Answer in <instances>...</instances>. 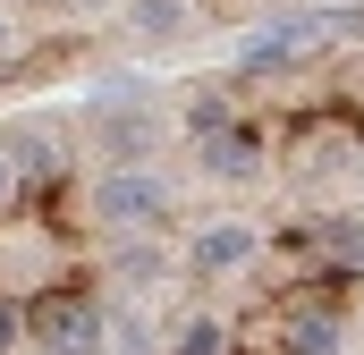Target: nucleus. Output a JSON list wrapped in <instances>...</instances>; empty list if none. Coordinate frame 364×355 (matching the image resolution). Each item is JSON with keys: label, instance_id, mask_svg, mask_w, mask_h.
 I'll use <instances>...</instances> for the list:
<instances>
[{"label": "nucleus", "instance_id": "nucleus-1", "mask_svg": "<svg viewBox=\"0 0 364 355\" xmlns=\"http://www.w3.org/2000/svg\"><path fill=\"white\" fill-rule=\"evenodd\" d=\"M93 220H102L110 237H144V229H161V220H170V178L144 170V161L102 170V178H93Z\"/></svg>", "mask_w": 364, "mask_h": 355}, {"label": "nucleus", "instance_id": "nucleus-2", "mask_svg": "<svg viewBox=\"0 0 364 355\" xmlns=\"http://www.w3.org/2000/svg\"><path fill=\"white\" fill-rule=\"evenodd\" d=\"M26 330H34L43 355H110V313L93 296H43Z\"/></svg>", "mask_w": 364, "mask_h": 355}, {"label": "nucleus", "instance_id": "nucleus-3", "mask_svg": "<svg viewBox=\"0 0 364 355\" xmlns=\"http://www.w3.org/2000/svg\"><path fill=\"white\" fill-rule=\"evenodd\" d=\"M314 43H322V17L314 9H279V17H263V26L237 34V68L246 77H272V68H296Z\"/></svg>", "mask_w": 364, "mask_h": 355}, {"label": "nucleus", "instance_id": "nucleus-4", "mask_svg": "<svg viewBox=\"0 0 364 355\" xmlns=\"http://www.w3.org/2000/svg\"><path fill=\"white\" fill-rule=\"evenodd\" d=\"M195 170L212 178V186H246V178L263 170V136H255L246 119H220V127L195 136Z\"/></svg>", "mask_w": 364, "mask_h": 355}, {"label": "nucleus", "instance_id": "nucleus-5", "mask_svg": "<svg viewBox=\"0 0 364 355\" xmlns=\"http://www.w3.org/2000/svg\"><path fill=\"white\" fill-rule=\"evenodd\" d=\"M255 254H263V229H255V220H212V229L195 237V271H212V279H220V271H246Z\"/></svg>", "mask_w": 364, "mask_h": 355}, {"label": "nucleus", "instance_id": "nucleus-6", "mask_svg": "<svg viewBox=\"0 0 364 355\" xmlns=\"http://www.w3.org/2000/svg\"><path fill=\"white\" fill-rule=\"evenodd\" d=\"M153 136H161V119H144V110H119V102L93 119V144H102L110 161H144V153H153Z\"/></svg>", "mask_w": 364, "mask_h": 355}, {"label": "nucleus", "instance_id": "nucleus-7", "mask_svg": "<svg viewBox=\"0 0 364 355\" xmlns=\"http://www.w3.org/2000/svg\"><path fill=\"white\" fill-rule=\"evenodd\" d=\"M348 339V322L331 313V305H305V313H288V355H339Z\"/></svg>", "mask_w": 364, "mask_h": 355}, {"label": "nucleus", "instance_id": "nucleus-8", "mask_svg": "<svg viewBox=\"0 0 364 355\" xmlns=\"http://www.w3.org/2000/svg\"><path fill=\"white\" fill-rule=\"evenodd\" d=\"M127 26L144 43H178L186 34V0H127Z\"/></svg>", "mask_w": 364, "mask_h": 355}, {"label": "nucleus", "instance_id": "nucleus-9", "mask_svg": "<svg viewBox=\"0 0 364 355\" xmlns=\"http://www.w3.org/2000/svg\"><path fill=\"white\" fill-rule=\"evenodd\" d=\"M110 271H119L127 288H153V279H161L170 263H161V246H119V263H110Z\"/></svg>", "mask_w": 364, "mask_h": 355}, {"label": "nucleus", "instance_id": "nucleus-10", "mask_svg": "<svg viewBox=\"0 0 364 355\" xmlns=\"http://www.w3.org/2000/svg\"><path fill=\"white\" fill-rule=\"evenodd\" d=\"M322 254L339 271H364V220H331V237H322Z\"/></svg>", "mask_w": 364, "mask_h": 355}, {"label": "nucleus", "instance_id": "nucleus-11", "mask_svg": "<svg viewBox=\"0 0 364 355\" xmlns=\"http://www.w3.org/2000/svg\"><path fill=\"white\" fill-rule=\"evenodd\" d=\"M220 347H229V330H220V322H186L170 355H220Z\"/></svg>", "mask_w": 364, "mask_h": 355}, {"label": "nucleus", "instance_id": "nucleus-12", "mask_svg": "<svg viewBox=\"0 0 364 355\" xmlns=\"http://www.w3.org/2000/svg\"><path fill=\"white\" fill-rule=\"evenodd\" d=\"M220 119H229V102H220V93H195V110H186V127L203 136V127H220Z\"/></svg>", "mask_w": 364, "mask_h": 355}, {"label": "nucleus", "instance_id": "nucleus-13", "mask_svg": "<svg viewBox=\"0 0 364 355\" xmlns=\"http://www.w3.org/2000/svg\"><path fill=\"white\" fill-rule=\"evenodd\" d=\"M17 339H26V313H17V305H0V355L17 347Z\"/></svg>", "mask_w": 364, "mask_h": 355}, {"label": "nucleus", "instance_id": "nucleus-14", "mask_svg": "<svg viewBox=\"0 0 364 355\" xmlns=\"http://www.w3.org/2000/svg\"><path fill=\"white\" fill-rule=\"evenodd\" d=\"M9 195H17V161L0 153V203H9Z\"/></svg>", "mask_w": 364, "mask_h": 355}, {"label": "nucleus", "instance_id": "nucleus-15", "mask_svg": "<svg viewBox=\"0 0 364 355\" xmlns=\"http://www.w3.org/2000/svg\"><path fill=\"white\" fill-rule=\"evenodd\" d=\"M0 51H9V17H0Z\"/></svg>", "mask_w": 364, "mask_h": 355}, {"label": "nucleus", "instance_id": "nucleus-16", "mask_svg": "<svg viewBox=\"0 0 364 355\" xmlns=\"http://www.w3.org/2000/svg\"><path fill=\"white\" fill-rule=\"evenodd\" d=\"M356 17H364V0H356Z\"/></svg>", "mask_w": 364, "mask_h": 355}]
</instances>
